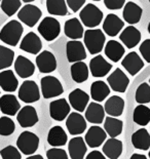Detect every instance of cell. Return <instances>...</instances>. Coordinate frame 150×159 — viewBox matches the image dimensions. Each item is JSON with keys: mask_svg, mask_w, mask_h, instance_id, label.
<instances>
[{"mask_svg": "<svg viewBox=\"0 0 150 159\" xmlns=\"http://www.w3.org/2000/svg\"><path fill=\"white\" fill-rule=\"evenodd\" d=\"M66 55L69 63H76L86 60L87 52L84 44L78 40H70L66 44Z\"/></svg>", "mask_w": 150, "mask_h": 159, "instance_id": "cell-10", "label": "cell"}, {"mask_svg": "<svg viewBox=\"0 0 150 159\" xmlns=\"http://www.w3.org/2000/svg\"><path fill=\"white\" fill-rule=\"evenodd\" d=\"M36 66L40 73L49 74L57 69V60L53 52L43 50L36 57Z\"/></svg>", "mask_w": 150, "mask_h": 159, "instance_id": "cell-12", "label": "cell"}, {"mask_svg": "<svg viewBox=\"0 0 150 159\" xmlns=\"http://www.w3.org/2000/svg\"><path fill=\"white\" fill-rule=\"evenodd\" d=\"M71 78L73 79L74 82L76 83H82L84 81L88 79V74H90V70H88L87 65L82 61L80 62L73 63L70 68Z\"/></svg>", "mask_w": 150, "mask_h": 159, "instance_id": "cell-34", "label": "cell"}, {"mask_svg": "<svg viewBox=\"0 0 150 159\" xmlns=\"http://www.w3.org/2000/svg\"><path fill=\"white\" fill-rule=\"evenodd\" d=\"M139 52L142 57L150 64V39H145L139 47Z\"/></svg>", "mask_w": 150, "mask_h": 159, "instance_id": "cell-45", "label": "cell"}, {"mask_svg": "<svg viewBox=\"0 0 150 159\" xmlns=\"http://www.w3.org/2000/svg\"><path fill=\"white\" fill-rule=\"evenodd\" d=\"M26 159H44L41 155H32V156H28Z\"/></svg>", "mask_w": 150, "mask_h": 159, "instance_id": "cell-50", "label": "cell"}, {"mask_svg": "<svg viewBox=\"0 0 150 159\" xmlns=\"http://www.w3.org/2000/svg\"><path fill=\"white\" fill-rule=\"evenodd\" d=\"M143 15V9L141 6H139L137 3L129 1L127 4L124 6V11H122V16L124 20L129 25H135L140 22Z\"/></svg>", "mask_w": 150, "mask_h": 159, "instance_id": "cell-27", "label": "cell"}, {"mask_svg": "<svg viewBox=\"0 0 150 159\" xmlns=\"http://www.w3.org/2000/svg\"><path fill=\"white\" fill-rule=\"evenodd\" d=\"M67 134L60 125L53 126L49 129V134H47V143L52 147H63L67 144Z\"/></svg>", "mask_w": 150, "mask_h": 159, "instance_id": "cell-31", "label": "cell"}, {"mask_svg": "<svg viewBox=\"0 0 150 159\" xmlns=\"http://www.w3.org/2000/svg\"><path fill=\"white\" fill-rule=\"evenodd\" d=\"M23 2H25V3H30V2H33V1H35V0H22Z\"/></svg>", "mask_w": 150, "mask_h": 159, "instance_id": "cell-51", "label": "cell"}, {"mask_svg": "<svg viewBox=\"0 0 150 159\" xmlns=\"http://www.w3.org/2000/svg\"><path fill=\"white\" fill-rule=\"evenodd\" d=\"M132 144L136 149L147 151L150 148V134L145 128H140L132 134Z\"/></svg>", "mask_w": 150, "mask_h": 159, "instance_id": "cell-35", "label": "cell"}, {"mask_svg": "<svg viewBox=\"0 0 150 159\" xmlns=\"http://www.w3.org/2000/svg\"><path fill=\"white\" fill-rule=\"evenodd\" d=\"M121 66L127 70V72L132 76H135L143 69L144 62L142 57L136 52H129L121 61Z\"/></svg>", "mask_w": 150, "mask_h": 159, "instance_id": "cell-17", "label": "cell"}, {"mask_svg": "<svg viewBox=\"0 0 150 159\" xmlns=\"http://www.w3.org/2000/svg\"><path fill=\"white\" fill-rule=\"evenodd\" d=\"M21 109V105L13 94H3L0 98V111L7 116H15Z\"/></svg>", "mask_w": 150, "mask_h": 159, "instance_id": "cell-22", "label": "cell"}, {"mask_svg": "<svg viewBox=\"0 0 150 159\" xmlns=\"http://www.w3.org/2000/svg\"><path fill=\"white\" fill-rule=\"evenodd\" d=\"M39 147V138L31 131H23L16 140V148L24 155H33Z\"/></svg>", "mask_w": 150, "mask_h": 159, "instance_id": "cell-4", "label": "cell"}, {"mask_svg": "<svg viewBox=\"0 0 150 159\" xmlns=\"http://www.w3.org/2000/svg\"><path fill=\"white\" fill-rule=\"evenodd\" d=\"M103 11L94 3H87L79 12V20L87 28H96L102 23Z\"/></svg>", "mask_w": 150, "mask_h": 159, "instance_id": "cell-3", "label": "cell"}, {"mask_svg": "<svg viewBox=\"0 0 150 159\" xmlns=\"http://www.w3.org/2000/svg\"><path fill=\"white\" fill-rule=\"evenodd\" d=\"M20 48L23 52L31 53V55H38L42 49V42L39 36L36 35V33L29 32L22 39L20 43Z\"/></svg>", "mask_w": 150, "mask_h": 159, "instance_id": "cell-15", "label": "cell"}, {"mask_svg": "<svg viewBox=\"0 0 150 159\" xmlns=\"http://www.w3.org/2000/svg\"><path fill=\"white\" fill-rule=\"evenodd\" d=\"M105 113L111 117H119L124 110V101L118 96H112L104 105Z\"/></svg>", "mask_w": 150, "mask_h": 159, "instance_id": "cell-28", "label": "cell"}, {"mask_svg": "<svg viewBox=\"0 0 150 159\" xmlns=\"http://www.w3.org/2000/svg\"><path fill=\"white\" fill-rule=\"evenodd\" d=\"M124 128V122L116 117L107 116L104 119V130L110 138L120 136Z\"/></svg>", "mask_w": 150, "mask_h": 159, "instance_id": "cell-36", "label": "cell"}, {"mask_svg": "<svg viewBox=\"0 0 150 159\" xmlns=\"http://www.w3.org/2000/svg\"><path fill=\"white\" fill-rule=\"evenodd\" d=\"M86 120L93 124H101L105 119V110L101 104L97 102H91L87 105L86 109Z\"/></svg>", "mask_w": 150, "mask_h": 159, "instance_id": "cell-23", "label": "cell"}, {"mask_svg": "<svg viewBox=\"0 0 150 159\" xmlns=\"http://www.w3.org/2000/svg\"><path fill=\"white\" fill-rule=\"evenodd\" d=\"M119 40L124 43V46H127V48L132 49L137 46L141 41V32L134 26H128L120 33Z\"/></svg>", "mask_w": 150, "mask_h": 159, "instance_id": "cell-21", "label": "cell"}, {"mask_svg": "<svg viewBox=\"0 0 150 159\" xmlns=\"http://www.w3.org/2000/svg\"><path fill=\"white\" fill-rule=\"evenodd\" d=\"M112 69V65L107 62L101 55H97L90 61L88 65V70L91 71V75L97 78L106 76Z\"/></svg>", "mask_w": 150, "mask_h": 159, "instance_id": "cell-14", "label": "cell"}, {"mask_svg": "<svg viewBox=\"0 0 150 159\" xmlns=\"http://www.w3.org/2000/svg\"><path fill=\"white\" fill-rule=\"evenodd\" d=\"M66 3L73 12H77L86 4V0H66Z\"/></svg>", "mask_w": 150, "mask_h": 159, "instance_id": "cell-47", "label": "cell"}, {"mask_svg": "<svg viewBox=\"0 0 150 159\" xmlns=\"http://www.w3.org/2000/svg\"><path fill=\"white\" fill-rule=\"evenodd\" d=\"M110 94V87L102 80H97L91 83V97L95 102H103Z\"/></svg>", "mask_w": 150, "mask_h": 159, "instance_id": "cell-33", "label": "cell"}, {"mask_svg": "<svg viewBox=\"0 0 150 159\" xmlns=\"http://www.w3.org/2000/svg\"><path fill=\"white\" fill-rule=\"evenodd\" d=\"M19 99L26 104L35 103L40 99V90L37 83L33 80H25L19 89Z\"/></svg>", "mask_w": 150, "mask_h": 159, "instance_id": "cell-7", "label": "cell"}, {"mask_svg": "<svg viewBox=\"0 0 150 159\" xmlns=\"http://www.w3.org/2000/svg\"><path fill=\"white\" fill-rule=\"evenodd\" d=\"M2 159H22L21 152L18 148L13 146H7L0 151Z\"/></svg>", "mask_w": 150, "mask_h": 159, "instance_id": "cell-43", "label": "cell"}, {"mask_svg": "<svg viewBox=\"0 0 150 159\" xmlns=\"http://www.w3.org/2000/svg\"><path fill=\"white\" fill-rule=\"evenodd\" d=\"M24 28L19 21L12 20L3 26L0 31V40L7 45L16 46L23 35Z\"/></svg>", "mask_w": 150, "mask_h": 159, "instance_id": "cell-2", "label": "cell"}, {"mask_svg": "<svg viewBox=\"0 0 150 159\" xmlns=\"http://www.w3.org/2000/svg\"><path fill=\"white\" fill-rule=\"evenodd\" d=\"M0 2H1V0H0Z\"/></svg>", "mask_w": 150, "mask_h": 159, "instance_id": "cell-56", "label": "cell"}, {"mask_svg": "<svg viewBox=\"0 0 150 159\" xmlns=\"http://www.w3.org/2000/svg\"><path fill=\"white\" fill-rule=\"evenodd\" d=\"M149 85H150V79H149Z\"/></svg>", "mask_w": 150, "mask_h": 159, "instance_id": "cell-55", "label": "cell"}, {"mask_svg": "<svg viewBox=\"0 0 150 159\" xmlns=\"http://www.w3.org/2000/svg\"><path fill=\"white\" fill-rule=\"evenodd\" d=\"M64 33L71 40H78L82 38L84 34L83 26L77 18H72L64 24Z\"/></svg>", "mask_w": 150, "mask_h": 159, "instance_id": "cell-26", "label": "cell"}, {"mask_svg": "<svg viewBox=\"0 0 150 159\" xmlns=\"http://www.w3.org/2000/svg\"><path fill=\"white\" fill-rule=\"evenodd\" d=\"M68 151L71 159H84L87 147L83 138L75 137L69 141L68 144Z\"/></svg>", "mask_w": 150, "mask_h": 159, "instance_id": "cell-25", "label": "cell"}, {"mask_svg": "<svg viewBox=\"0 0 150 159\" xmlns=\"http://www.w3.org/2000/svg\"><path fill=\"white\" fill-rule=\"evenodd\" d=\"M47 159H68L67 152L61 148H52L46 151Z\"/></svg>", "mask_w": 150, "mask_h": 159, "instance_id": "cell-44", "label": "cell"}, {"mask_svg": "<svg viewBox=\"0 0 150 159\" xmlns=\"http://www.w3.org/2000/svg\"><path fill=\"white\" fill-rule=\"evenodd\" d=\"M70 114V105L66 99H58L49 104V115L54 120L63 121Z\"/></svg>", "mask_w": 150, "mask_h": 159, "instance_id": "cell-16", "label": "cell"}, {"mask_svg": "<svg viewBox=\"0 0 150 159\" xmlns=\"http://www.w3.org/2000/svg\"><path fill=\"white\" fill-rule=\"evenodd\" d=\"M69 105L76 112H83L86 111L88 102H90V96L84 90L76 89L69 93Z\"/></svg>", "mask_w": 150, "mask_h": 159, "instance_id": "cell-19", "label": "cell"}, {"mask_svg": "<svg viewBox=\"0 0 150 159\" xmlns=\"http://www.w3.org/2000/svg\"><path fill=\"white\" fill-rule=\"evenodd\" d=\"M42 16L39 7L33 4H26L18 12V19L26 26L32 28L36 25Z\"/></svg>", "mask_w": 150, "mask_h": 159, "instance_id": "cell-8", "label": "cell"}, {"mask_svg": "<svg viewBox=\"0 0 150 159\" xmlns=\"http://www.w3.org/2000/svg\"><path fill=\"white\" fill-rule=\"evenodd\" d=\"M41 93L44 99H53L61 96L64 93L63 85L61 81L54 76H44L40 80Z\"/></svg>", "mask_w": 150, "mask_h": 159, "instance_id": "cell-5", "label": "cell"}, {"mask_svg": "<svg viewBox=\"0 0 150 159\" xmlns=\"http://www.w3.org/2000/svg\"><path fill=\"white\" fill-rule=\"evenodd\" d=\"M86 159H106V156L98 150H94L87 154Z\"/></svg>", "mask_w": 150, "mask_h": 159, "instance_id": "cell-48", "label": "cell"}, {"mask_svg": "<svg viewBox=\"0 0 150 159\" xmlns=\"http://www.w3.org/2000/svg\"><path fill=\"white\" fill-rule=\"evenodd\" d=\"M122 28H124V22L115 13H109L103 22V31L108 36H117Z\"/></svg>", "mask_w": 150, "mask_h": 159, "instance_id": "cell-20", "label": "cell"}, {"mask_svg": "<svg viewBox=\"0 0 150 159\" xmlns=\"http://www.w3.org/2000/svg\"><path fill=\"white\" fill-rule=\"evenodd\" d=\"M16 120L24 128L34 126L38 122V115H37L36 109L32 106H29V105L21 108L16 114Z\"/></svg>", "mask_w": 150, "mask_h": 159, "instance_id": "cell-18", "label": "cell"}, {"mask_svg": "<svg viewBox=\"0 0 150 159\" xmlns=\"http://www.w3.org/2000/svg\"><path fill=\"white\" fill-rule=\"evenodd\" d=\"M106 139L107 134L104 130V128H102L99 125H93L87 131L84 141L90 148H98L102 146V144L106 141Z\"/></svg>", "mask_w": 150, "mask_h": 159, "instance_id": "cell-13", "label": "cell"}, {"mask_svg": "<svg viewBox=\"0 0 150 159\" xmlns=\"http://www.w3.org/2000/svg\"><path fill=\"white\" fill-rule=\"evenodd\" d=\"M16 129V124L8 116L0 117V136L8 137L13 134Z\"/></svg>", "mask_w": 150, "mask_h": 159, "instance_id": "cell-42", "label": "cell"}, {"mask_svg": "<svg viewBox=\"0 0 150 159\" xmlns=\"http://www.w3.org/2000/svg\"><path fill=\"white\" fill-rule=\"evenodd\" d=\"M46 9L52 16H65L68 15L66 0H46Z\"/></svg>", "mask_w": 150, "mask_h": 159, "instance_id": "cell-37", "label": "cell"}, {"mask_svg": "<svg viewBox=\"0 0 150 159\" xmlns=\"http://www.w3.org/2000/svg\"><path fill=\"white\" fill-rule=\"evenodd\" d=\"M129 159H147V157L145 156V155H143V154H139V153H135V154H133L131 158Z\"/></svg>", "mask_w": 150, "mask_h": 159, "instance_id": "cell-49", "label": "cell"}, {"mask_svg": "<svg viewBox=\"0 0 150 159\" xmlns=\"http://www.w3.org/2000/svg\"><path fill=\"white\" fill-rule=\"evenodd\" d=\"M125 0H104V4L106 8L110 11H117L124 6Z\"/></svg>", "mask_w": 150, "mask_h": 159, "instance_id": "cell-46", "label": "cell"}, {"mask_svg": "<svg viewBox=\"0 0 150 159\" xmlns=\"http://www.w3.org/2000/svg\"><path fill=\"white\" fill-rule=\"evenodd\" d=\"M21 0H1L0 7L7 16H12L21 7Z\"/></svg>", "mask_w": 150, "mask_h": 159, "instance_id": "cell-41", "label": "cell"}, {"mask_svg": "<svg viewBox=\"0 0 150 159\" xmlns=\"http://www.w3.org/2000/svg\"><path fill=\"white\" fill-rule=\"evenodd\" d=\"M66 127L72 136L81 134L87 129V120L79 112H72L67 116Z\"/></svg>", "mask_w": 150, "mask_h": 159, "instance_id": "cell-11", "label": "cell"}, {"mask_svg": "<svg viewBox=\"0 0 150 159\" xmlns=\"http://www.w3.org/2000/svg\"><path fill=\"white\" fill-rule=\"evenodd\" d=\"M93 1H100V0H93Z\"/></svg>", "mask_w": 150, "mask_h": 159, "instance_id": "cell-54", "label": "cell"}, {"mask_svg": "<svg viewBox=\"0 0 150 159\" xmlns=\"http://www.w3.org/2000/svg\"><path fill=\"white\" fill-rule=\"evenodd\" d=\"M15 60V52L4 45H0V71L9 68Z\"/></svg>", "mask_w": 150, "mask_h": 159, "instance_id": "cell-39", "label": "cell"}, {"mask_svg": "<svg viewBox=\"0 0 150 159\" xmlns=\"http://www.w3.org/2000/svg\"><path fill=\"white\" fill-rule=\"evenodd\" d=\"M149 2H150V0H149Z\"/></svg>", "mask_w": 150, "mask_h": 159, "instance_id": "cell-57", "label": "cell"}, {"mask_svg": "<svg viewBox=\"0 0 150 159\" xmlns=\"http://www.w3.org/2000/svg\"><path fill=\"white\" fill-rule=\"evenodd\" d=\"M135 100L139 105L150 103V85L147 82H143L138 86L135 93Z\"/></svg>", "mask_w": 150, "mask_h": 159, "instance_id": "cell-40", "label": "cell"}, {"mask_svg": "<svg viewBox=\"0 0 150 159\" xmlns=\"http://www.w3.org/2000/svg\"><path fill=\"white\" fill-rule=\"evenodd\" d=\"M148 156H149V159H150V150H149V153H148Z\"/></svg>", "mask_w": 150, "mask_h": 159, "instance_id": "cell-53", "label": "cell"}, {"mask_svg": "<svg viewBox=\"0 0 150 159\" xmlns=\"http://www.w3.org/2000/svg\"><path fill=\"white\" fill-rule=\"evenodd\" d=\"M19 81L12 70H4L0 72V87L6 93H13L18 89Z\"/></svg>", "mask_w": 150, "mask_h": 159, "instance_id": "cell-32", "label": "cell"}, {"mask_svg": "<svg viewBox=\"0 0 150 159\" xmlns=\"http://www.w3.org/2000/svg\"><path fill=\"white\" fill-rule=\"evenodd\" d=\"M122 142L117 140L116 138H110L105 142L102 151L103 154L109 159H118L122 153Z\"/></svg>", "mask_w": 150, "mask_h": 159, "instance_id": "cell-30", "label": "cell"}, {"mask_svg": "<svg viewBox=\"0 0 150 159\" xmlns=\"http://www.w3.org/2000/svg\"><path fill=\"white\" fill-rule=\"evenodd\" d=\"M107 82L113 91L124 93L129 84V78L121 69L117 68L107 77Z\"/></svg>", "mask_w": 150, "mask_h": 159, "instance_id": "cell-9", "label": "cell"}, {"mask_svg": "<svg viewBox=\"0 0 150 159\" xmlns=\"http://www.w3.org/2000/svg\"><path fill=\"white\" fill-rule=\"evenodd\" d=\"M134 122L141 126H146L150 122V108L145 105H138L133 113Z\"/></svg>", "mask_w": 150, "mask_h": 159, "instance_id": "cell-38", "label": "cell"}, {"mask_svg": "<svg viewBox=\"0 0 150 159\" xmlns=\"http://www.w3.org/2000/svg\"><path fill=\"white\" fill-rule=\"evenodd\" d=\"M15 71L19 75V77L26 79L31 77L35 72V65L28 57L19 56L15 61Z\"/></svg>", "mask_w": 150, "mask_h": 159, "instance_id": "cell-24", "label": "cell"}, {"mask_svg": "<svg viewBox=\"0 0 150 159\" xmlns=\"http://www.w3.org/2000/svg\"><path fill=\"white\" fill-rule=\"evenodd\" d=\"M148 32H149V34H150V22L148 24Z\"/></svg>", "mask_w": 150, "mask_h": 159, "instance_id": "cell-52", "label": "cell"}, {"mask_svg": "<svg viewBox=\"0 0 150 159\" xmlns=\"http://www.w3.org/2000/svg\"><path fill=\"white\" fill-rule=\"evenodd\" d=\"M39 34L41 35L46 41H53L57 39L61 32V25L57 19L53 16H46L40 22L38 28Z\"/></svg>", "mask_w": 150, "mask_h": 159, "instance_id": "cell-6", "label": "cell"}, {"mask_svg": "<svg viewBox=\"0 0 150 159\" xmlns=\"http://www.w3.org/2000/svg\"><path fill=\"white\" fill-rule=\"evenodd\" d=\"M83 42L91 55H98L104 48L106 36L101 29H88L83 34Z\"/></svg>", "mask_w": 150, "mask_h": 159, "instance_id": "cell-1", "label": "cell"}, {"mask_svg": "<svg viewBox=\"0 0 150 159\" xmlns=\"http://www.w3.org/2000/svg\"><path fill=\"white\" fill-rule=\"evenodd\" d=\"M104 52L109 60L114 63H117L124 56L125 49L124 45L116 40H109L104 47Z\"/></svg>", "mask_w": 150, "mask_h": 159, "instance_id": "cell-29", "label": "cell"}]
</instances>
